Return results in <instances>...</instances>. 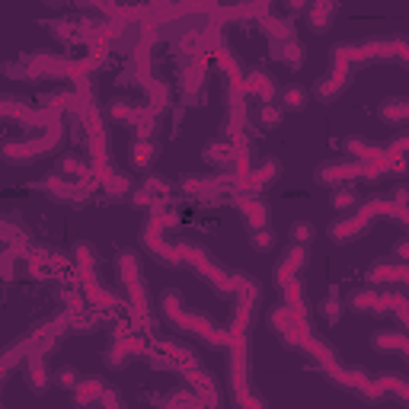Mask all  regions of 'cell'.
I'll return each mask as SVG.
<instances>
[{
  "instance_id": "1",
  "label": "cell",
  "mask_w": 409,
  "mask_h": 409,
  "mask_svg": "<svg viewBox=\"0 0 409 409\" xmlns=\"http://www.w3.org/2000/svg\"><path fill=\"white\" fill-rule=\"evenodd\" d=\"M294 237H297V240H304V237L310 240V227H304V224H297V227H294Z\"/></svg>"
}]
</instances>
